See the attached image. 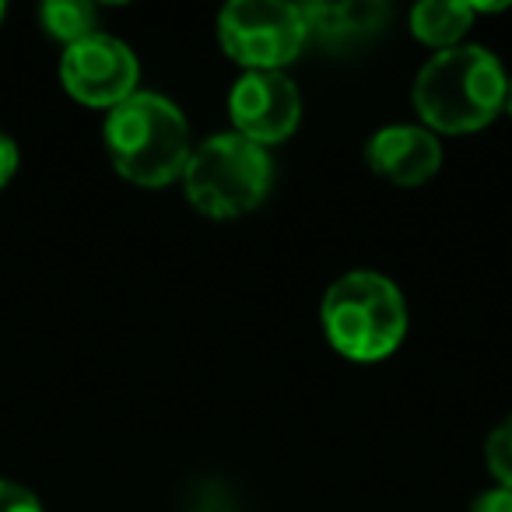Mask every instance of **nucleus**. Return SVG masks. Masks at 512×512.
I'll list each match as a JSON object with an SVG mask.
<instances>
[{
	"label": "nucleus",
	"mask_w": 512,
	"mask_h": 512,
	"mask_svg": "<svg viewBox=\"0 0 512 512\" xmlns=\"http://www.w3.org/2000/svg\"><path fill=\"white\" fill-rule=\"evenodd\" d=\"M106 148L123 179L137 186H169L183 179L193 155L190 123L165 95L134 92L109 109Z\"/></svg>",
	"instance_id": "obj_2"
},
{
	"label": "nucleus",
	"mask_w": 512,
	"mask_h": 512,
	"mask_svg": "<svg viewBox=\"0 0 512 512\" xmlns=\"http://www.w3.org/2000/svg\"><path fill=\"white\" fill-rule=\"evenodd\" d=\"M137 78H141V64L134 50L106 32L67 46L60 57V81L81 106L116 109L137 92Z\"/></svg>",
	"instance_id": "obj_6"
},
{
	"label": "nucleus",
	"mask_w": 512,
	"mask_h": 512,
	"mask_svg": "<svg viewBox=\"0 0 512 512\" xmlns=\"http://www.w3.org/2000/svg\"><path fill=\"white\" fill-rule=\"evenodd\" d=\"M470 512H512V491L509 488H491L481 491L470 505Z\"/></svg>",
	"instance_id": "obj_15"
},
{
	"label": "nucleus",
	"mask_w": 512,
	"mask_h": 512,
	"mask_svg": "<svg viewBox=\"0 0 512 512\" xmlns=\"http://www.w3.org/2000/svg\"><path fill=\"white\" fill-rule=\"evenodd\" d=\"M323 330L351 362H383L407 337V302L386 274L351 271L323 295Z\"/></svg>",
	"instance_id": "obj_3"
},
{
	"label": "nucleus",
	"mask_w": 512,
	"mask_h": 512,
	"mask_svg": "<svg viewBox=\"0 0 512 512\" xmlns=\"http://www.w3.org/2000/svg\"><path fill=\"white\" fill-rule=\"evenodd\" d=\"M505 113L512 116V78L505 81Z\"/></svg>",
	"instance_id": "obj_16"
},
{
	"label": "nucleus",
	"mask_w": 512,
	"mask_h": 512,
	"mask_svg": "<svg viewBox=\"0 0 512 512\" xmlns=\"http://www.w3.org/2000/svg\"><path fill=\"white\" fill-rule=\"evenodd\" d=\"M39 22H43L46 36L64 43L67 50V46L99 32V11L88 0H46L39 8Z\"/></svg>",
	"instance_id": "obj_11"
},
{
	"label": "nucleus",
	"mask_w": 512,
	"mask_h": 512,
	"mask_svg": "<svg viewBox=\"0 0 512 512\" xmlns=\"http://www.w3.org/2000/svg\"><path fill=\"white\" fill-rule=\"evenodd\" d=\"M484 460H488V470L495 474L498 488L512 491V418L498 421V428L488 435V442H484Z\"/></svg>",
	"instance_id": "obj_12"
},
{
	"label": "nucleus",
	"mask_w": 512,
	"mask_h": 512,
	"mask_svg": "<svg viewBox=\"0 0 512 512\" xmlns=\"http://www.w3.org/2000/svg\"><path fill=\"white\" fill-rule=\"evenodd\" d=\"M271 179L274 162L267 148L246 141L235 130L207 137L200 148H193L183 169L190 204L214 221L242 218V214L256 211L271 193Z\"/></svg>",
	"instance_id": "obj_4"
},
{
	"label": "nucleus",
	"mask_w": 512,
	"mask_h": 512,
	"mask_svg": "<svg viewBox=\"0 0 512 512\" xmlns=\"http://www.w3.org/2000/svg\"><path fill=\"white\" fill-rule=\"evenodd\" d=\"M365 162L379 179L393 186H421L439 172L442 144L432 130L393 123L369 137L365 144Z\"/></svg>",
	"instance_id": "obj_8"
},
{
	"label": "nucleus",
	"mask_w": 512,
	"mask_h": 512,
	"mask_svg": "<svg viewBox=\"0 0 512 512\" xmlns=\"http://www.w3.org/2000/svg\"><path fill=\"white\" fill-rule=\"evenodd\" d=\"M0 512H46V509L25 484L4 481V477H0Z\"/></svg>",
	"instance_id": "obj_13"
},
{
	"label": "nucleus",
	"mask_w": 512,
	"mask_h": 512,
	"mask_svg": "<svg viewBox=\"0 0 512 512\" xmlns=\"http://www.w3.org/2000/svg\"><path fill=\"white\" fill-rule=\"evenodd\" d=\"M15 172H18V144L15 137L0 130V190L15 179Z\"/></svg>",
	"instance_id": "obj_14"
},
{
	"label": "nucleus",
	"mask_w": 512,
	"mask_h": 512,
	"mask_svg": "<svg viewBox=\"0 0 512 512\" xmlns=\"http://www.w3.org/2000/svg\"><path fill=\"white\" fill-rule=\"evenodd\" d=\"M221 50L246 71H281L309 43L299 4L285 0H232L218 15Z\"/></svg>",
	"instance_id": "obj_5"
},
{
	"label": "nucleus",
	"mask_w": 512,
	"mask_h": 512,
	"mask_svg": "<svg viewBox=\"0 0 512 512\" xmlns=\"http://www.w3.org/2000/svg\"><path fill=\"white\" fill-rule=\"evenodd\" d=\"M302 18H306L309 43L341 53L383 32L390 22V8L383 0H341V4H306Z\"/></svg>",
	"instance_id": "obj_9"
},
{
	"label": "nucleus",
	"mask_w": 512,
	"mask_h": 512,
	"mask_svg": "<svg viewBox=\"0 0 512 512\" xmlns=\"http://www.w3.org/2000/svg\"><path fill=\"white\" fill-rule=\"evenodd\" d=\"M474 18V8L463 4V0H425V4H418L411 11V32L425 46H435L442 53L460 46V39L474 25Z\"/></svg>",
	"instance_id": "obj_10"
},
{
	"label": "nucleus",
	"mask_w": 512,
	"mask_h": 512,
	"mask_svg": "<svg viewBox=\"0 0 512 512\" xmlns=\"http://www.w3.org/2000/svg\"><path fill=\"white\" fill-rule=\"evenodd\" d=\"M505 71L484 46H453L414 78V109L432 134H474L505 109Z\"/></svg>",
	"instance_id": "obj_1"
},
{
	"label": "nucleus",
	"mask_w": 512,
	"mask_h": 512,
	"mask_svg": "<svg viewBox=\"0 0 512 512\" xmlns=\"http://www.w3.org/2000/svg\"><path fill=\"white\" fill-rule=\"evenodd\" d=\"M0 22H4V4H0Z\"/></svg>",
	"instance_id": "obj_17"
},
{
	"label": "nucleus",
	"mask_w": 512,
	"mask_h": 512,
	"mask_svg": "<svg viewBox=\"0 0 512 512\" xmlns=\"http://www.w3.org/2000/svg\"><path fill=\"white\" fill-rule=\"evenodd\" d=\"M228 116L235 134L271 148L299 130L302 95L281 71H246L228 92Z\"/></svg>",
	"instance_id": "obj_7"
}]
</instances>
